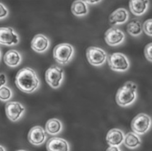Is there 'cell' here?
<instances>
[{
  "mask_svg": "<svg viewBox=\"0 0 152 151\" xmlns=\"http://www.w3.org/2000/svg\"><path fill=\"white\" fill-rule=\"evenodd\" d=\"M18 33L12 27H0V45L13 46L18 44Z\"/></svg>",
  "mask_w": 152,
  "mask_h": 151,
  "instance_id": "cell-8",
  "label": "cell"
},
{
  "mask_svg": "<svg viewBox=\"0 0 152 151\" xmlns=\"http://www.w3.org/2000/svg\"><path fill=\"white\" fill-rule=\"evenodd\" d=\"M72 12L75 16L78 17L85 16L88 13L87 3L83 0H76L72 4Z\"/></svg>",
  "mask_w": 152,
  "mask_h": 151,
  "instance_id": "cell-18",
  "label": "cell"
},
{
  "mask_svg": "<svg viewBox=\"0 0 152 151\" xmlns=\"http://www.w3.org/2000/svg\"><path fill=\"white\" fill-rule=\"evenodd\" d=\"M6 150H7V149H5V148L3 147V146L0 145V151H5Z\"/></svg>",
  "mask_w": 152,
  "mask_h": 151,
  "instance_id": "cell-29",
  "label": "cell"
},
{
  "mask_svg": "<svg viewBox=\"0 0 152 151\" xmlns=\"http://www.w3.org/2000/svg\"><path fill=\"white\" fill-rule=\"evenodd\" d=\"M13 92L12 90L7 86H3L0 88V101L6 102L12 98Z\"/></svg>",
  "mask_w": 152,
  "mask_h": 151,
  "instance_id": "cell-22",
  "label": "cell"
},
{
  "mask_svg": "<svg viewBox=\"0 0 152 151\" xmlns=\"http://www.w3.org/2000/svg\"><path fill=\"white\" fill-rule=\"evenodd\" d=\"M50 46L49 38L43 34H37L32 40L31 47L37 53L45 52Z\"/></svg>",
  "mask_w": 152,
  "mask_h": 151,
  "instance_id": "cell-12",
  "label": "cell"
},
{
  "mask_svg": "<svg viewBox=\"0 0 152 151\" xmlns=\"http://www.w3.org/2000/svg\"><path fill=\"white\" fill-rule=\"evenodd\" d=\"M127 32L132 37H138L143 32V26L139 20L134 18L128 24Z\"/></svg>",
  "mask_w": 152,
  "mask_h": 151,
  "instance_id": "cell-21",
  "label": "cell"
},
{
  "mask_svg": "<svg viewBox=\"0 0 152 151\" xmlns=\"http://www.w3.org/2000/svg\"><path fill=\"white\" fill-rule=\"evenodd\" d=\"M7 83V78L6 75L4 73H0V88H1L4 85H6Z\"/></svg>",
  "mask_w": 152,
  "mask_h": 151,
  "instance_id": "cell-26",
  "label": "cell"
},
{
  "mask_svg": "<svg viewBox=\"0 0 152 151\" xmlns=\"http://www.w3.org/2000/svg\"><path fill=\"white\" fill-rule=\"evenodd\" d=\"M107 61L110 68L116 72H125L128 70L130 66L128 58L121 52L111 54Z\"/></svg>",
  "mask_w": 152,
  "mask_h": 151,
  "instance_id": "cell-4",
  "label": "cell"
},
{
  "mask_svg": "<svg viewBox=\"0 0 152 151\" xmlns=\"http://www.w3.org/2000/svg\"><path fill=\"white\" fill-rule=\"evenodd\" d=\"M151 49H152V44L150 43L146 45L145 49V55L146 59H147L149 62H151Z\"/></svg>",
  "mask_w": 152,
  "mask_h": 151,
  "instance_id": "cell-25",
  "label": "cell"
},
{
  "mask_svg": "<svg viewBox=\"0 0 152 151\" xmlns=\"http://www.w3.org/2000/svg\"><path fill=\"white\" fill-rule=\"evenodd\" d=\"M123 142L126 147L129 149H135L138 147L141 144V140L137 134L129 132L124 135Z\"/></svg>",
  "mask_w": 152,
  "mask_h": 151,
  "instance_id": "cell-20",
  "label": "cell"
},
{
  "mask_svg": "<svg viewBox=\"0 0 152 151\" xmlns=\"http://www.w3.org/2000/svg\"><path fill=\"white\" fill-rule=\"evenodd\" d=\"M5 110L8 119L15 122L22 117L25 113V108L19 102H9L6 105Z\"/></svg>",
  "mask_w": 152,
  "mask_h": 151,
  "instance_id": "cell-9",
  "label": "cell"
},
{
  "mask_svg": "<svg viewBox=\"0 0 152 151\" xmlns=\"http://www.w3.org/2000/svg\"><path fill=\"white\" fill-rule=\"evenodd\" d=\"M74 52V48L71 44H60L54 49L53 57L58 64L66 65L72 60Z\"/></svg>",
  "mask_w": 152,
  "mask_h": 151,
  "instance_id": "cell-3",
  "label": "cell"
},
{
  "mask_svg": "<svg viewBox=\"0 0 152 151\" xmlns=\"http://www.w3.org/2000/svg\"><path fill=\"white\" fill-rule=\"evenodd\" d=\"M124 134L121 130L113 128L110 130L106 137L107 142L110 146H119L123 143Z\"/></svg>",
  "mask_w": 152,
  "mask_h": 151,
  "instance_id": "cell-16",
  "label": "cell"
},
{
  "mask_svg": "<svg viewBox=\"0 0 152 151\" xmlns=\"http://www.w3.org/2000/svg\"><path fill=\"white\" fill-rule=\"evenodd\" d=\"M129 14L128 11L124 8H119L113 12L109 17L110 24L113 25H122L127 22Z\"/></svg>",
  "mask_w": 152,
  "mask_h": 151,
  "instance_id": "cell-13",
  "label": "cell"
},
{
  "mask_svg": "<svg viewBox=\"0 0 152 151\" xmlns=\"http://www.w3.org/2000/svg\"><path fill=\"white\" fill-rule=\"evenodd\" d=\"M151 118L148 115L140 113L133 120L131 128L134 133L138 135H143L148 132L151 127Z\"/></svg>",
  "mask_w": 152,
  "mask_h": 151,
  "instance_id": "cell-7",
  "label": "cell"
},
{
  "mask_svg": "<svg viewBox=\"0 0 152 151\" xmlns=\"http://www.w3.org/2000/svg\"><path fill=\"white\" fill-rule=\"evenodd\" d=\"M1 50H0V60H1Z\"/></svg>",
  "mask_w": 152,
  "mask_h": 151,
  "instance_id": "cell-30",
  "label": "cell"
},
{
  "mask_svg": "<svg viewBox=\"0 0 152 151\" xmlns=\"http://www.w3.org/2000/svg\"><path fill=\"white\" fill-rule=\"evenodd\" d=\"M137 84L132 81H128L120 88L116 94V102L122 107H129L137 98Z\"/></svg>",
  "mask_w": 152,
  "mask_h": 151,
  "instance_id": "cell-2",
  "label": "cell"
},
{
  "mask_svg": "<svg viewBox=\"0 0 152 151\" xmlns=\"http://www.w3.org/2000/svg\"><path fill=\"white\" fill-rule=\"evenodd\" d=\"M47 149L53 151H69V145L66 140L58 137L50 139L47 143Z\"/></svg>",
  "mask_w": 152,
  "mask_h": 151,
  "instance_id": "cell-15",
  "label": "cell"
},
{
  "mask_svg": "<svg viewBox=\"0 0 152 151\" xmlns=\"http://www.w3.org/2000/svg\"><path fill=\"white\" fill-rule=\"evenodd\" d=\"M22 60V55L16 50H10L5 54L4 62L8 67L16 68L21 64Z\"/></svg>",
  "mask_w": 152,
  "mask_h": 151,
  "instance_id": "cell-17",
  "label": "cell"
},
{
  "mask_svg": "<svg viewBox=\"0 0 152 151\" xmlns=\"http://www.w3.org/2000/svg\"><path fill=\"white\" fill-rule=\"evenodd\" d=\"M18 88L26 93H32L40 86V80L35 70L30 68H24L18 72L15 78Z\"/></svg>",
  "mask_w": 152,
  "mask_h": 151,
  "instance_id": "cell-1",
  "label": "cell"
},
{
  "mask_svg": "<svg viewBox=\"0 0 152 151\" xmlns=\"http://www.w3.org/2000/svg\"><path fill=\"white\" fill-rule=\"evenodd\" d=\"M107 150L109 151H119L121 149L119 148V146H110V147L107 149Z\"/></svg>",
  "mask_w": 152,
  "mask_h": 151,
  "instance_id": "cell-28",
  "label": "cell"
},
{
  "mask_svg": "<svg viewBox=\"0 0 152 151\" xmlns=\"http://www.w3.org/2000/svg\"><path fill=\"white\" fill-rule=\"evenodd\" d=\"M87 57L89 63L95 67L102 66L107 59V54L102 49L90 47L87 50Z\"/></svg>",
  "mask_w": 152,
  "mask_h": 151,
  "instance_id": "cell-6",
  "label": "cell"
},
{
  "mask_svg": "<svg viewBox=\"0 0 152 151\" xmlns=\"http://www.w3.org/2000/svg\"><path fill=\"white\" fill-rule=\"evenodd\" d=\"M83 1L87 3V4H98L99 3H100L102 0H83Z\"/></svg>",
  "mask_w": 152,
  "mask_h": 151,
  "instance_id": "cell-27",
  "label": "cell"
},
{
  "mask_svg": "<svg viewBox=\"0 0 152 151\" xmlns=\"http://www.w3.org/2000/svg\"><path fill=\"white\" fill-rule=\"evenodd\" d=\"M149 0H129V8L131 13L136 16H141L148 9Z\"/></svg>",
  "mask_w": 152,
  "mask_h": 151,
  "instance_id": "cell-14",
  "label": "cell"
},
{
  "mask_svg": "<svg viewBox=\"0 0 152 151\" xmlns=\"http://www.w3.org/2000/svg\"><path fill=\"white\" fill-rule=\"evenodd\" d=\"M125 39L124 33L116 27L110 28L105 33V40L110 46H118L123 44Z\"/></svg>",
  "mask_w": 152,
  "mask_h": 151,
  "instance_id": "cell-10",
  "label": "cell"
},
{
  "mask_svg": "<svg viewBox=\"0 0 152 151\" xmlns=\"http://www.w3.org/2000/svg\"><path fill=\"white\" fill-rule=\"evenodd\" d=\"M143 30L146 35L151 37V19H148L144 23L143 25Z\"/></svg>",
  "mask_w": 152,
  "mask_h": 151,
  "instance_id": "cell-23",
  "label": "cell"
},
{
  "mask_svg": "<svg viewBox=\"0 0 152 151\" xmlns=\"http://www.w3.org/2000/svg\"><path fill=\"white\" fill-rule=\"evenodd\" d=\"M63 78V69L56 65H52L45 72V80L50 86L54 89L61 86Z\"/></svg>",
  "mask_w": 152,
  "mask_h": 151,
  "instance_id": "cell-5",
  "label": "cell"
},
{
  "mask_svg": "<svg viewBox=\"0 0 152 151\" xmlns=\"http://www.w3.org/2000/svg\"><path fill=\"white\" fill-rule=\"evenodd\" d=\"M9 13L7 7L2 3H0V20L6 18Z\"/></svg>",
  "mask_w": 152,
  "mask_h": 151,
  "instance_id": "cell-24",
  "label": "cell"
},
{
  "mask_svg": "<svg viewBox=\"0 0 152 151\" xmlns=\"http://www.w3.org/2000/svg\"><path fill=\"white\" fill-rule=\"evenodd\" d=\"M62 130V122L57 118H52L49 120L46 123V125H45V130L50 135H57L61 132Z\"/></svg>",
  "mask_w": 152,
  "mask_h": 151,
  "instance_id": "cell-19",
  "label": "cell"
},
{
  "mask_svg": "<svg viewBox=\"0 0 152 151\" xmlns=\"http://www.w3.org/2000/svg\"><path fill=\"white\" fill-rule=\"evenodd\" d=\"M47 139L45 131L40 126H35L30 129L28 134V139L30 143L34 145L43 144Z\"/></svg>",
  "mask_w": 152,
  "mask_h": 151,
  "instance_id": "cell-11",
  "label": "cell"
}]
</instances>
